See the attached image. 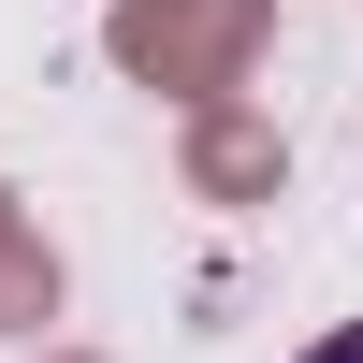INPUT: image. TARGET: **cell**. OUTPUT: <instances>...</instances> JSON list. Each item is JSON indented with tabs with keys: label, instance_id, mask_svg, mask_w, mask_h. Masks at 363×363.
<instances>
[{
	"label": "cell",
	"instance_id": "1",
	"mask_svg": "<svg viewBox=\"0 0 363 363\" xmlns=\"http://www.w3.org/2000/svg\"><path fill=\"white\" fill-rule=\"evenodd\" d=\"M306 363H363V335H320V349H306Z\"/></svg>",
	"mask_w": 363,
	"mask_h": 363
}]
</instances>
